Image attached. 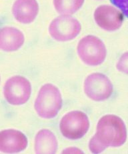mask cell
I'll return each instance as SVG.
<instances>
[{"instance_id": "cell-5", "label": "cell", "mask_w": 128, "mask_h": 154, "mask_svg": "<svg viewBox=\"0 0 128 154\" xmlns=\"http://www.w3.org/2000/svg\"><path fill=\"white\" fill-rule=\"evenodd\" d=\"M81 30L78 20L70 15H62L54 19L49 26L51 38L58 42H68L75 39Z\"/></svg>"}, {"instance_id": "cell-17", "label": "cell", "mask_w": 128, "mask_h": 154, "mask_svg": "<svg viewBox=\"0 0 128 154\" xmlns=\"http://www.w3.org/2000/svg\"><path fill=\"white\" fill-rule=\"evenodd\" d=\"M63 153H83L84 152L81 151L79 148L74 147H70L68 148H66L63 151Z\"/></svg>"}, {"instance_id": "cell-8", "label": "cell", "mask_w": 128, "mask_h": 154, "mask_svg": "<svg viewBox=\"0 0 128 154\" xmlns=\"http://www.w3.org/2000/svg\"><path fill=\"white\" fill-rule=\"evenodd\" d=\"M97 26L108 32H114L122 26L123 14L112 5H102L96 8L93 14Z\"/></svg>"}, {"instance_id": "cell-11", "label": "cell", "mask_w": 128, "mask_h": 154, "mask_svg": "<svg viewBox=\"0 0 128 154\" xmlns=\"http://www.w3.org/2000/svg\"><path fill=\"white\" fill-rule=\"evenodd\" d=\"M25 42V37L20 30L6 26L0 29V50L15 51L20 49Z\"/></svg>"}, {"instance_id": "cell-1", "label": "cell", "mask_w": 128, "mask_h": 154, "mask_svg": "<svg viewBox=\"0 0 128 154\" xmlns=\"http://www.w3.org/2000/svg\"><path fill=\"white\" fill-rule=\"evenodd\" d=\"M94 136L105 147H120L127 140L126 125L120 117L106 115L99 120Z\"/></svg>"}, {"instance_id": "cell-13", "label": "cell", "mask_w": 128, "mask_h": 154, "mask_svg": "<svg viewBox=\"0 0 128 154\" xmlns=\"http://www.w3.org/2000/svg\"><path fill=\"white\" fill-rule=\"evenodd\" d=\"M85 0H53L54 8L62 15H70L76 13L82 7Z\"/></svg>"}, {"instance_id": "cell-4", "label": "cell", "mask_w": 128, "mask_h": 154, "mask_svg": "<svg viewBox=\"0 0 128 154\" xmlns=\"http://www.w3.org/2000/svg\"><path fill=\"white\" fill-rule=\"evenodd\" d=\"M59 128L63 136L69 140H79L89 130L90 120L85 113L72 111L61 119Z\"/></svg>"}, {"instance_id": "cell-12", "label": "cell", "mask_w": 128, "mask_h": 154, "mask_svg": "<svg viewBox=\"0 0 128 154\" xmlns=\"http://www.w3.org/2000/svg\"><path fill=\"white\" fill-rule=\"evenodd\" d=\"M58 147L57 138L51 131L41 129L35 137V152L36 153H56Z\"/></svg>"}, {"instance_id": "cell-9", "label": "cell", "mask_w": 128, "mask_h": 154, "mask_svg": "<svg viewBox=\"0 0 128 154\" xmlns=\"http://www.w3.org/2000/svg\"><path fill=\"white\" fill-rule=\"evenodd\" d=\"M28 143L27 138L22 132L16 129L0 131V152L14 153L22 152Z\"/></svg>"}, {"instance_id": "cell-6", "label": "cell", "mask_w": 128, "mask_h": 154, "mask_svg": "<svg viewBox=\"0 0 128 154\" xmlns=\"http://www.w3.org/2000/svg\"><path fill=\"white\" fill-rule=\"evenodd\" d=\"M32 94V85L29 81L21 75H15L5 84L4 94L9 103L20 106L29 100Z\"/></svg>"}, {"instance_id": "cell-14", "label": "cell", "mask_w": 128, "mask_h": 154, "mask_svg": "<svg viewBox=\"0 0 128 154\" xmlns=\"http://www.w3.org/2000/svg\"><path fill=\"white\" fill-rule=\"evenodd\" d=\"M119 72L128 75V51L121 55L116 64Z\"/></svg>"}, {"instance_id": "cell-3", "label": "cell", "mask_w": 128, "mask_h": 154, "mask_svg": "<svg viewBox=\"0 0 128 154\" xmlns=\"http://www.w3.org/2000/svg\"><path fill=\"white\" fill-rule=\"evenodd\" d=\"M77 52L83 62L90 66H96L105 61L106 48L101 39L94 35H87L78 43Z\"/></svg>"}, {"instance_id": "cell-7", "label": "cell", "mask_w": 128, "mask_h": 154, "mask_svg": "<svg viewBox=\"0 0 128 154\" xmlns=\"http://www.w3.org/2000/svg\"><path fill=\"white\" fill-rule=\"evenodd\" d=\"M84 90L85 95L96 101H104L113 93V85L108 77L101 73H93L85 79Z\"/></svg>"}, {"instance_id": "cell-10", "label": "cell", "mask_w": 128, "mask_h": 154, "mask_svg": "<svg viewBox=\"0 0 128 154\" xmlns=\"http://www.w3.org/2000/svg\"><path fill=\"white\" fill-rule=\"evenodd\" d=\"M39 13V4L36 0H16L12 7V14L18 22L32 23Z\"/></svg>"}, {"instance_id": "cell-16", "label": "cell", "mask_w": 128, "mask_h": 154, "mask_svg": "<svg viewBox=\"0 0 128 154\" xmlns=\"http://www.w3.org/2000/svg\"><path fill=\"white\" fill-rule=\"evenodd\" d=\"M111 2L121 11L128 18V0H110Z\"/></svg>"}, {"instance_id": "cell-15", "label": "cell", "mask_w": 128, "mask_h": 154, "mask_svg": "<svg viewBox=\"0 0 128 154\" xmlns=\"http://www.w3.org/2000/svg\"><path fill=\"white\" fill-rule=\"evenodd\" d=\"M89 148L91 152L93 153H99L103 152L106 149V147L100 143L93 135L89 142Z\"/></svg>"}, {"instance_id": "cell-2", "label": "cell", "mask_w": 128, "mask_h": 154, "mask_svg": "<svg viewBox=\"0 0 128 154\" xmlns=\"http://www.w3.org/2000/svg\"><path fill=\"white\" fill-rule=\"evenodd\" d=\"M62 96L56 85L46 84L41 86L37 97L34 108L38 115L44 119L56 117L62 107Z\"/></svg>"}]
</instances>
